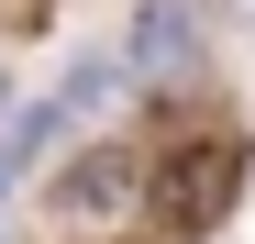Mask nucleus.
I'll return each mask as SVG.
<instances>
[{
	"label": "nucleus",
	"mask_w": 255,
	"mask_h": 244,
	"mask_svg": "<svg viewBox=\"0 0 255 244\" xmlns=\"http://www.w3.org/2000/svg\"><path fill=\"white\" fill-rule=\"evenodd\" d=\"M133 189H144V167H133V155H122V144H89V155L56 178V211H67V222H111Z\"/></svg>",
	"instance_id": "7ed1b4c3"
},
{
	"label": "nucleus",
	"mask_w": 255,
	"mask_h": 244,
	"mask_svg": "<svg viewBox=\"0 0 255 244\" xmlns=\"http://www.w3.org/2000/svg\"><path fill=\"white\" fill-rule=\"evenodd\" d=\"M233 189H244V144L233 133H200V144H178L155 167V222L166 233H211V222L233 211Z\"/></svg>",
	"instance_id": "f257e3e1"
},
{
	"label": "nucleus",
	"mask_w": 255,
	"mask_h": 244,
	"mask_svg": "<svg viewBox=\"0 0 255 244\" xmlns=\"http://www.w3.org/2000/svg\"><path fill=\"white\" fill-rule=\"evenodd\" d=\"M111 89H122V67H100V56H78V67L56 78V89H45V100H33L22 122H11V144H0V178H11V167H22V155H45L56 133H78V122H89V111H100Z\"/></svg>",
	"instance_id": "f03ea898"
},
{
	"label": "nucleus",
	"mask_w": 255,
	"mask_h": 244,
	"mask_svg": "<svg viewBox=\"0 0 255 244\" xmlns=\"http://www.w3.org/2000/svg\"><path fill=\"white\" fill-rule=\"evenodd\" d=\"M133 56H144V78L189 67V11H178V0H144V22H133Z\"/></svg>",
	"instance_id": "20e7f679"
}]
</instances>
